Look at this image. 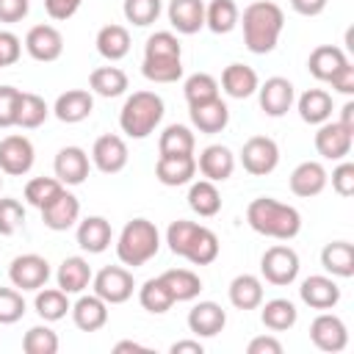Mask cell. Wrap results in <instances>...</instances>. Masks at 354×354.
Returning <instances> with one entry per match:
<instances>
[{
    "instance_id": "6da1fadb",
    "label": "cell",
    "mask_w": 354,
    "mask_h": 354,
    "mask_svg": "<svg viewBox=\"0 0 354 354\" xmlns=\"http://www.w3.org/2000/svg\"><path fill=\"white\" fill-rule=\"evenodd\" d=\"M238 25L243 28V44L254 55H266L277 47L282 28H285V11L271 0H254L243 8Z\"/></svg>"
},
{
    "instance_id": "ee69618b",
    "label": "cell",
    "mask_w": 354,
    "mask_h": 354,
    "mask_svg": "<svg viewBox=\"0 0 354 354\" xmlns=\"http://www.w3.org/2000/svg\"><path fill=\"white\" fill-rule=\"evenodd\" d=\"M138 304H141L147 313H152V315H163V313L171 310L174 299H171V293L166 290V285L160 282V277H152V279H147V282L138 288Z\"/></svg>"
},
{
    "instance_id": "680465c9",
    "label": "cell",
    "mask_w": 354,
    "mask_h": 354,
    "mask_svg": "<svg viewBox=\"0 0 354 354\" xmlns=\"http://www.w3.org/2000/svg\"><path fill=\"white\" fill-rule=\"evenodd\" d=\"M249 354H282V343L274 335H257L246 346Z\"/></svg>"
},
{
    "instance_id": "4fadbf2b",
    "label": "cell",
    "mask_w": 354,
    "mask_h": 354,
    "mask_svg": "<svg viewBox=\"0 0 354 354\" xmlns=\"http://www.w3.org/2000/svg\"><path fill=\"white\" fill-rule=\"evenodd\" d=\"M130 160V152H127V144L122 136L116 133H105L94 141L91 147V163L102 171V174H119Z\"/></svg>"
},
{
    "instance_id": "4dcf8cb0",
    "label": "cell",
    "mask_w": 354,
    "mask_h": 354,
    "mask_svg": "<svg viewBox=\"0 0 354 354\" xmlns=\"http://www.w3.org/2000/svg\"><path fill=\"white\" fill-rule=\"evenodd\" d=\"M227 296L235 310H257L263 304V279L254 274H238L230 282Z\"/></svg>"
},
{
    "instance_id": "484cf974",
    "label": "cell",
    "mask_w": 354,
    "mask_h": 354,
    "mask_svg": "<svg viewBox=\"0 0 354 354\" xmlns=\"http://www.w3.org/2000/svg\"><path fill=\"white\" fill-rule=\"evenodd\" d=\"M77 246L88 254H102L108 246H111V238H113V230H111V221L102 218V216H86L80 224H77Z\"/></svg>"
},
{
    "instance_id": "e7e4bbea",
    "label": "cell",
    "mask_w": 354,
    "mask_h": 354,
    "mask_svg": "<svg viewBox=\"0 0 354 354\" xmlns=\"http://www.w3.org/2000/svg\"><path fill=\"white\" fill-rule=\"evenodd\" d=\"M113 351L122 354V351H149V348L141 346V343H136V340H119V343L113 346Z\"/></svg>"
},
{
    "instance_id": "7402d4cb",
    "label": "cell",
    "mask_w": 354,
    "mask_h": 354,
    "mask_svg": "<svg viewBox=\"0 0 354 354\" xmlns=\"http://www.w3.org/2000/svg\"><path fill=\"white\" fill-rule=\"evenodd\" d=\"M299 296L307 307L313 310H332L337 301H340V288L332 277H324V274H313L301 282L299 288Z\"/></svg>"
},
{
    "instance_id": "b9f144b4",
    "label": "cell",
    "mask_w": 354,
    "mask_h": 354,
    "mask_svg": "<svg viewBox=\"0 0 354 354\" xmlns=\"http://www.w3.org/2000/svg\"><path fill=\"white\" fill-rule=\"evenodd\" d=\"M141 75L152 83H177L183 77V58L169 55H144Z\"/></svg>"
},
{
    "instance_id": "83f0119b",
    "label": "cell",
    "mask_w": 354,
    "mask_h": 354,
    "mask_svg": "<svg viewBox=\"0 0 354 354\" xmlns=\"http://www.w3.org/2000/svg\"><path fill=\"white\" fill-rule=\"evenodd\" d=\"M346 64H348L346 50H340V47H335V44H318V47L310 53V58H307L310 75H313L315 80H321V83H329Z\"/></svg>"
},
{
    "instance_id": "7dc6e473",
    "label": "cell",
    "mask_w": 354,
    "mask_h": 354,
    "mask_svg": "<svg viewBox=\"0 0 354 354\" xmlns=\"http://www.w3.org/2000/svg\"><path fill=\"white\" fill-rule=\"evenodd\" d=\"M163 11V3L160 0H124L122 3V14L127 22L138 25V28H147L152 25Z\"/></svg>"
},
{
    "instance_id": "6125c7cd",
    "label": "cell",
    "mask_w": 354,
    "mask_h": 354,
    "mask_svg": "<svg viewBox=\"0 0 354 354\" xmlns=\"http://www.w3.org/2000/svg\"><path fill=\"white\" fill-rule=\"evenodd\" d=\"M169 351H171V354H202L205 346L199 343V337H196V340H177V343H171Z\"/></svg>"
},
{
    "instance_id": "f907efd6",
    "label": "cell",
    "mask_w": 354,
    "mask_h": 354,
    "mask_svg": "<svg viewBox=\"0 0 354 354\" xmlns=\"http://www.w3.org/2000/svg\"><path fill=\"white\" fill-rule=\"evenodd\" d=\"M25 224V207L14 196L0 199V235H14Z\"/></svg>"
},
{
    "instance_id": "2e32d148",
    "label": "cell",
    "mask_w": 354,
    "mask_h": 354,
    "mask_svg": "<svg viewBox=\"0 0 354 354\" xmlns=\"http://www.w3.org/2000/svg\"><path fill=\"white\" fill-rule=\"evenodd\" d=\"M354 144V133H348L340 122H324L315 130V152L326 160H343L351 152Z\"/></svg>"
},
{
    "instance_id": "ac0fdd59",
    "label": "cell",
    "mask_w": 354,
    "mask_h": 354,
    "mask_svg": "<svg viewBox=\"0 0 354 354\" xmlns=\"http://www.w3.org/2000/svg\"><path fill=\"white\" fill-rule=\"evenodd\" d=\"M326 183H329V174H326V169H324L321 160H301V163L290 171V177H288L290 191H293L296 196H301V199L318 196V194L326 188Z\"/></svg>"
},
{
    "instance_id": "816d5d0a",
    "label": "cell",
    "mask_w": 354,
    "mask_h": 354,
    "mask_svg": "<svg viewBox=\"0 0 354 354\" xmlns=\"http://www.w3.org/2000/svg\"><path fill=\"white\" fill-rule=\"evenodd\" d=\"M25 315V299L17 288H0V324H17Z\"/></svg>"
},
{
    "instance_id": "1f68e13d",
    "label": "cell",
    "mask_w": 354,
    "mask_h": 354,
    "mask_svg": "<svg viewBox=\"0 0 354 354\" xmlns=\"http://www.w3.org/2000/svg\"><path fill=\"white\" fill-rule=\"evenodd\" d=\"M97 53L105 58V61H122L127 53H130V30L124 25H105L97 30Z\"/></svg>"
},
{
    "instance_id": "d6a6232c",
    "label": "cell",
    "mask_w": 354,
    "mask_h": 354,
    "mask_svg": "<svg viewBox=\"0 0 354 354\" xmlns=\"http://www.w3.org/2000/svg\"><path fill=\"white\" fill-rule=\"evenodd\" d=\"M321 266L332 277L348 279L354 277V246L348 241H332L321 249Z\"/></svg>"
},
{
    "instance_id": "8d00e7d4",
    "label": "cell",
    "mask_w": 354,
    "mask_h": 354,
    "mask_svg": "<svg viewBox=\"0 0 354 354\" xmlns=\"http://www.w3.org/2000/svg\"><path fill=\"white\" fill-rule=\"evenodd\" d=\"M260 321L271 332H288L290 326H296L299 310L290 299H271V301L260 304Z\"/></svg>"
},
{
    "instance_id": "7bdbcfd3",
    "label": "cell",
    "mask_w": 354,
    "mask_h": 354,
    "mask_svg": "<svg viewBox=\"0 0 354 354\" xmlns=\"http://www.w3.org/2000/svg\"><path fill=\"white\" fill-rule=\"evenodd\" d=\"M194 147H196V138L185 124H169L158 138L160 155H194Z\"/></svg>"
},
{
    "instance_id": "ba28073f",
    "label": "cell",
    "mask_w": 354,
    "mask_h": 354,
    "mask_svg": "<svg viewBox=\"0 0 354 354\" xmlns=\"http://www.w3.org/2000/svg\"><path fill=\"white\" fill-rule=\"evenodd\" d=\"M241 166L252 177H266L279 166V147L268 136H252L241 147Z\"/></svg>"
},
{
    "instance_id": "6f0895ef",
    "label": "cell",
    "mask_w": 354,
    "mask_h": 354,
    "mask_svg": "<svg viewBox=\"0 0 354 354\" xmlns=\"http://www.w3.org/2000/svg\"><path fill=\"white\" fill-rule=\"evenodd\" d=\"M30 11V0H0V22H22Z\"/></svg>"
},
{
    "instance_id": "cb8c5ba5",
    "label": "cell",
    "mask_w": 354,
    "mask_h": 354,
    "mask_svg": "<svg viewBox=\"0 0 354 354\" xmlns=\"http://www.w3.org/2000/svg\"><path fill=\"white\" fill-rule=\"evenodd\" d=\"M169 22L177 33L194 36L205 28V3L202 0H169Z\"/></svg>"
},
{
    "instance_id": "3957f363",
    "label": "cell",
    "mask_w": 354,
    "mask_h": 354,
    "mask_svg": "<svg viewBox=\"0 0 354 354\" xmlns=\"http://www.w3.org/2000/svg\"><path fill=\"white\" fill-rule=\"evenodd\" d=\"M166 243H169L171 254L185 257L194 266H210L218 257V249H221L218 235L210 227L196 224V221H185V218H177V221L169 224Z\"/></svg>"
},
{
    "instance_id": "d590c367",
    "label": "cell",
    "mask_w": 354,
    "mask_h": 354,
    "mask_svg": "<svg viewBox=\"0 0 354 354\" xmlns=\"http://www.w3.org/2000/svg\"><path fill=\"white\" fill-rule=\"evenodd\" d=\"M160 282L166 285V290L171 293L174 301H191L202 290V279L191 268H169L160 274Z\"/></svg>"
},
{
    "instance_id": "f6af8a7d",
    "label": "cell",
    "mask_w": 354,
    "mask_h": 354,
    "mask_svg": "<svg viewBox=\"0 0 354 354\" xmlns=\"http://www.w3.org/2000/svg\"><path fill=\"white\" fill-rule=\"evenodd\" d=\"M183 94H185L188 105H199V102L216 100L218 97V80L213 75H207V72H194V75L185 77Z\"/></svg>"
},
{
    "instance_id": "52a82bcc",
    "label": "cell",
    "mask_w": 354,
    "mask_h": 354,
    "mask_svg": "<svg viewBox=\"0 0 354 354\" xmlns=\"http://www.w3.org/2000/svg\"><path fill=\"white\" fill-rule=\"evenodd\" d=\"M91 288L105 304H124L136 290V279L124 266H105L91 277Z\"/></svg>"
},
{
    "instance_id": "5b68a950",
    "label": "cell",
    "mask_w": 354,
    "mask_h": 354,
    "mask_svg": "<svg viewBox=\"0 0 354 354\" xmlns=\"http://www.w3.org/2000/svg\"><path fill=\"white\" fill-rule=\"evenodd\" d=\"M163 100L155 91H133L122 111H119V127L124 136L130 138H147L149 133H155V127L163 119Z\"/></svg>"
},
{
    "instance_id": "03108f58",
    "label": "cell",
    "mask_w": 354,
    "mask_h": 354,
    "mask_svg": "<svg viewBox=\"0 0 354 354\" xmlns=\"http://www.w3.org/2000/svg\"><path fill=\"white\" fill-rule=\"evenodd\" d=\"M0 188H3V171H0Z\"/></svg>"
},
{
    "instance_id": "c3c4849f",
    "label": "cell",
    "mask_w": 354,
    "mask_h": 354,
    "mask_svg": "<svg viewBox=\"0 0 354 354\" xmlns=\"http://www.w3.org/2000/svg\"><path fill=\"white\" fill-rule=\"evenodd\" d=\"M61 180L58 177H33L25 183V202L33 205L36 210H41L58 191H61Z\"/></svg>"
},
{
    "instance_id": "9f6ffc18",
    "label": "cell",
    "mask_w": 354,
    "mask_h": 354,
    "mask_svg": "<svg viewBox=\"0 0 354 354\" xmlns=\"http://www.w3.org/2000/svg\"><path fill=\"white\" fill-rule=\"evenodd\" d=\"M80 6H83V0H44V11L55 22H64V19L75 17Z\"/></svg>"
},
{
    "instance_id": "003e7915",
    "label": "cell",
    "mask_w": 354,
    "mask_h": 354,
    "mask_svg": "<svg viewBox=\"0 0 354 354\" xmlns=\"http://www.w3.org/2000/svg\"><path fill=\"white\" fill-rule=\"evenodd\" d=\"M0 69H3V66H0Z\"/></svg>"
},
{
    "instance_id": "94428289",
    "label": "cell",
    "mask_w": 354,
    "mask_h": 354,
    "mask_svg": "<svg viewBox=\"0 0 354 354\" xmlns=\"http://www.w3.org/2000/svg\"><path fill=\"white\" fill-rule=\"evenodd\" d=\"M329 0H290V8L301 17H318Z\"/></svg>"
},
{
    "instance_id": "f546056e",
    "label": "cell",
    "mask_w": 354,
    "mask_h": 354,
    "mask_svg": "<svg viewBox=\"0 0 354 354\" xmlns=\"http://www.w3.org/2000/svg\"><path fill=\"white\" fill-rule=\"evenodd\" d=\"M91 266H88V260L86 257H80V254H75V257H66L61 266H58V271H55V279H58V288L64 290V293H83L88 285H91Z\"/></svg>"
},
{
    "instance_id": "e575fe53",
    "label": "cell",
    "mask_w": 354,
    "mask_h": 354,
    "mask_svg": "<svg viewBox=\"0 0 354 354\" xmlns=\"http://www.w3.org/2000/svg\"><path fill=\"white\" fill-rule=\"evenodd\" d=\"M296 111L307 124H324L332 116V94L324 88H307L296 100Z\"/></svg>"
},
{
    "instance_id": "5bb4252c",
    "label": "cell",
    "mask_w": 354,
    "mask_h": 354,
    "mask_svg": "<svg viewBox=\"0 0 354 354\" xmlns=\"http://www.w3.org/2000/svg\"><path fill=\"white\" fill-rule=\"evenodd\" d=\"M25 50L33 61L53 64L64 53V36L55 25H33L25 36Z\"/></svg>"
},
{
    "instance_id": "60d3db41",
    "label": "cell",
    "mask_w": 354,
    "mask_h": 354,
    "mask_svg": "<svg viewBox=\"0 0 354 354\" xmlns=\"http://www.w3.org/2000/svg\"><path fill=\"white\" fill-rule=\"evenodd\" d=\"M33 307H36L41 321L53 324V321H61L69 313L72 304H69V293H64L61 288H39L36 299H33Z\"/></svg>"
},
{
    "instance_id": "4316f807",
    "label": "cell",
    "mask_w": 354,
    "mask_h": 354,
    "mask_svg": "<svg viewBox=\"0 0 354 354\" xmlns=\"http://www.w3.org/2000/svg\"><path fill=\"white\" fill-rule=\"evenodd\" d=\"M72 321L80 332H100L105 324H108V304L97 296V293H88V296H80L72 307Z\"/></svg>"
},
{
    "instance_id": "74e56055",
    "label": "cell",
    "mask_w": 354,
    "mask_h": 354,
    "mask_svg": "<svg viewBox=\"0 0 354 354\" xmlns=\"http://www.w3.org/2000/svg\"><path fill=\"white\" fill-rule=\"evenodd\" d=\"M188 207L202 216V218H213L218 210H221V194L216 188V183L210 180H191V188H188Z\"/></svg>"
},
{
    "instance_id": "bcb514c9",
    "label": "cell",
    "mask_w": 354,
    "mask_h": 354,
    "mask_svg": "<svg viewBox=\"0 0 354 354\" xmlns=\"http://www.w3.org/2000/svg\"><path fill=\"white\" fill-rule=\"evenodd\" d=\"M58 346H61V343H58V335L47 326V321L30 326V329L25 332V337H22V351H25V354H55Z\"/></svg>"
},
{
    "instance_id": "44dd1931",
    "label": "cell",
    "mask_w": 354,
    "mask_h": 354,
    "mask_svg": "<svg viewBox=\"0 0 354 354\" xmlns=\"http://www.w3.org/2000/svg\"><path fill=\"white\" fill-rule=\"evenodd\" d=\"M196 174V158L194 155H158L155 163V177L158 183L177 188V185H188Z\"/></svg>"
},
{
    "instance_id": "7a4b0ae2",
    "label": "cell",
    "mask_w": 354,
    "mask_h": 354,
    "mask_svg": "<svg viewBox=\"0 0 354 354\" xmlns=\"http://www.w3.org/2000/svg\"><path fill=\"white\" fill-rule=\"evenodd\" d=\"M246 221L257 235L274 241H293L301 232V213L274 196H257L246 207Z\"/></svg>"
},
{
    "instance_id": "d4e9b609",
    "label": "cell",
    "mask_w": 354,
    "mask_h": 354,
    "mask_svg": "<svg viewBox=\"0 0 354 354\" xmlns=\"http://www.w3.org/2000/svg\"><path fill=\"white\" fill-rule=\"evenodd\" d=\"M188 113H191V124L199 133H207V136L221 133L230 124V108H227V102L221 97L199 102V105H188Z\"/></svg>"
},
{
    "instance_id": "f35d334b",
    "label": "cell",
    "mask_w": 354,
    "mask_h": 354,
    "mask_svg": "<svg viewBox=\"0 0 354 354\" xmlns=\"http://www.w3.org/2000/svg\"><path fill=\"white\" fill-rule=\"evenodd\" d=\"M47 116H50V108H47L44 97H39V94H33V91H19L14 127H22V130H33V127H41Z\"/></svg>"
},
{
    "instance_id": "d6986e66",
    "label": "cell",
    "mask_w": 354,
    "mask_h": 354,
    "mask_svg": "<svg viewBox=\"0 0 354 354\" xmlns=\"http://www.w3.org/2000/svg\"><path fill=\"white\" fill-rule=\"evenodd\" d=\"M91 111H94V94L86 88H66L64 94H58V100L53 105L55 119L64 124H77V122L88 119Z\"/></svg>"
},
{
    "instance_id": "277c9868",
    "label": "cell",
    "mask_w": 354,
    "mask_h": 354,
    "mask_svg": "<svg viewBox=\"0 0 354 354\" xmlns=\"http://www.w3.org/2000/svg\"><path fill=\"white\" fill-rule=\"evenodd\" d=\"M160 249V232L149 218H130L116 238V257L122 266L138 268L149 263Z\"/></svg>"
},
{
    "instance_id": "9c48e42d",
    "label": "cell",
    "mask_w": 354,
    "mask_h": 354,
    "mask_svg": "<svg viewBox=\"0 0 354 354\" xmlns=\"http://www.w3.org/2000/svg\"><path fill=\"white\" fill-rule=\"evenodd\" d=\"M310 340H313V346L318 351L337 354V351H343L348 346V329H346V324H343L340 315L321 310L313 318V324H310Z\"/></svg>"
},
{
    "instance_id": "11a10c76",
    "label": "cell",
    "mask_w": 354,
    "mask_h": 354,
    "mask_svg": "<svg viewBox=\"0 0 354 354\" xmlns=\"http://www.w3.org/2000/svg\"><path fill=\"white\" fill-rule=\"evenodd\" d=\"M22 55V39L11 30H0V66L17 64Z\"/></svg>"
},
{
    "instance_id": "e0dca14e",
    "label": "cell",
    "mask_w": 354,
    "mask_h": 354,
    "mask_svg": "<svg viewBox=\"0 0 354 354\" xmlns=\"http://www.w3.org/2000/svg\"><path fill=\"white\" fill-rule=\"evenodd\" d=\"M53 169H55V177L61 180V185H80L88 177L91 158L80 147H64V149H58Z\"/></svg>"
},
{
    "instance_id": "836d02e7",
    "label": "cell",
    "mask_w": 354,
    "mask_h": 354,
    "mask_svg": "<svg viewBox=\"0 0 354 354\" xmlns=\"http://www.w3.org/2000/svg\"><path fill=\"white\" fill-rule=\"evenodd\" d=\"M88 88H91V94L105 97V100L122 97L127 91V72L119 66H97L88 75Z\"/></svg>"
},
{
    "instance_id": "f1b7e54d",
    "label": "cell",
    "mask_w": 354,
    "mask_h": 354,
    "mask_svg": "<svg viewBox=\"0 0 354 354\" xmlns=\"http://www.w3.org/2000/svg\"><path fill=\"white\" fill-rule=\"evenodd\" d=\"M257 86H260V77H257V72H254L252 66H246V64H230V66H224V72H221V88H224V94L232 97V100H246V97H252V94L257 91Z\"/></svg>"
},
{
    "instance_id": "be15d7a7",
    "label": "cell",
    "mask_w": 354,
    "mask_h": 354,
    "mask_svg": "<svg viewBox=\"0 0 354 354\" xmlns=\"http://www.w3.org/2000/svg\"><path fill=\"white\" fill-rule=\"evenodd\" d=\"M337 122H340V124H343L348 133H354V102H351V100H348V102L340 108V119H337Z\"/></svg>"
},
{
    "instance_id": "603a6c76",
    "label": "cell",
    "mask_w": 354,
    "mask_h": 354,
    "mask_svg": "<svg viewBox=\"0 0 354 354\" xmlns=\"http://www.w3.org/2000/svg\"><path fill=\"white\" fill-rule=\"evenodd\" d=\"M227 326V313L216 301H196L188 310V329L196 337H216Z\"/></svg>"
},
{
    "instance_id": "8fae6325",
    "label": "cell",
    "mask_w": 354,
    "mask_h": 354,
    "mask_svg": "<svg viewBox=\"0 0 354 354\" xmlns=\"http://www.w3.org/2000/svg\"><path fill=\"white\" fill-rule=\"evenodd\" d=\"M8 279L17 290H39L50 279V263L41 254H33V252L19 254L8 266Z\"/></svg>"
},
{
    "instance_id": "8992f818",
    "label": "cell",
    "mask_w": 354,
    "mask_h": 354,
    "mask_svg": "<svg viewBox=\"0 0 354 354\" xmlns=\"http://www.w3.org/2000/svg\"><path fill=\"white\" fill-rule=\"evenodd\" d=\"M299 268H301L299 254L288 243H274L260 257V274H263V279L271 282V285H277V288H285V285L296 282Z\"/></svg>"
},
{
    "instance_id": "9a60e30c",
    "label": "cell",
    "mask_w": 354,
    "mask_h": 354,
    "mask_svg": "<svg viewBox=\"0 0 354 354\" xmlns=\"http://www.w3.org/2000/svg\"><path fill=\"white\" fill-rule=\"evenodd\" d=\"M39 213H41V221H44L47 230L64 232L80 218V199L75 194H69L66 188H61Z\"/></svg>"
},
{
    "instance_id": "7c38bea8",
    "label": "cell",
    "mask_w": 354,
    "mask_h": 354,
    "mask_svg": "<svg viewBox=\"0 0 354 354\" xmlns=\"http://www.w3.org/2000/svg\"><path fill=\"white\" fill-rule=\"evenodd\" d=\"M257 100H260V108H263L266 116L279 119V116H285V113L293 108V102H296V88H293V83H290L288 77L274 75V77H268L266 83L257 86Z\"/></svg>"
},
{
    "instance_id": "ffe728a7",
    "label": "cell",
    "mask_w": 354,
    "mask_h": 354,
    "mask_svg": "<svg viewBox=\"0 0 354 354\" xmlns=\"http://www.w3.org/2000/svg\"><path fill=\"white\" fill-rule=\"evenodd\" d=\"M196 169L202 171L205 180L210 183H224L232 177L235 171V155L230 147L224 144H210L199 152V160H196Z\"/></svg>"
},
{
    "instance_id": "db71d44e",
    "label": "cell",
    "mask_w": 354,
    "mask_h": 354,
    "mask_svg": "<svg viewBox=\"0 0 354 354\" xmlns=\"http://www.w3.org/2000/svg\"><path fill=\"white\" fill-rule=\"evenodd\" d=\"M17 100H19V88L14 86H0V127H14L17 119Z\"/></svg>"
},
{
    "instance_id": "f5cc1de1",
    "label": "cell",
    "mask_w": 354,
    "mask_h": 354,
    "mask_svg": "<svg viewBox=\"0 0 354 354\" xmlns=\"http://www.w3.org/2000/svg\"><path fill=\"white\" fill-rule=\"evenodd\" d=\"M332 188L337 196H351L354 194V163L351 160H340L332 169Z\"/></svg>"
},
{
    "instance_id": "91938a15",
    "label": "cell",
    "mask_w": 354,
    "mask_h": 354,
    "mask_svg": "<svg viewBox=\"0 0 354 354\" xmlns=\"http://www.w3.org/2000/svg\"><path fill=\"white\" fill-rule=\"evenodd\" d=\"M329 83H332V88H335V91H340V94L351 97V94H354V66H351V64H346V66H343V69H340Z\"/></svg>"
},
{
    "instance_id": "681fc988",
    "label": "cell",
    "mask_w": 354,
    "mask_h": 354,
    "mask_svg": "<svg viewBox=\"0 0 354 354\" xmlns=\"http://www.w3.org/2000/svg\"><path fill=\"white\" fill-rule=\"evenodd\" d=\"M144 55H169V58H183V44L171 30H155L147 44H144Z\"/></svg>"
},
{
    "instance_id": "ab89813d",
    "label": "cell",
    "mask_w": 354,
    "mask_h": 354,
    "mask_svg": "<svg viewBox=\"0 0 354 354\" xmlns=\"http://www.w3.org/2000/svg\"><path fill=\"white\" fill-rule=\"evenodd\" d=\"M238 19H241V8L235 6V0H210L205 6V28H210L218 36L235 30Z\"/></svg>"
},
{
    "instance_id": "30bf717a",
    "label": "cell",
    "mask_w": 354,
    "mask_h": 354,
    "mask_svg": "<svg viewBox=\"0 0 354 354\" xmlns=\"http://www.w3.org/2000/svg\"><path fill=\"white\" fill-rule=\"evenodd\" d=\"M33 160H36V149L28 136L11 133V136L0 138V171L3 174L22 177L33 169Z\"/></svg>"
}]
</instances>
